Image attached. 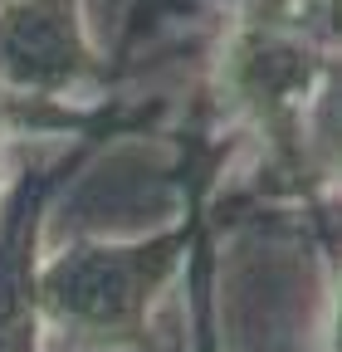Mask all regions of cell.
Returning <instances> with one entry per match:
<instances>
[{
  "mask_svg": "<svg viewBox=\"0 0 342 352\" xmlns=\"http://www.w3.org/2000/svg\"><path fill=\"white\" fill-rule=\"evenodd\" d=\"M176 245L152 250H83L78 259L59 264V274L45 284V303L69 328H89L98 338H117L133 328L157 289V274Z\"/></svg>",
  "mask_w": 342,
  "mask_h": 352,
  "instance_id": "1",
  "label": "cell"
}]
</instances>
